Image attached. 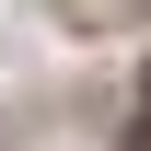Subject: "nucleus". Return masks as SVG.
<instances>
[{
	"mask_svg": "<svg viewBox=\"0 0 151 151\" xmlns=\"http://www.w3.org/2000/svg\"><path fill=\"white\" fill-rule=\"evenodd\" d=\"M151 0H58V23H93V35H116V23H139Z\"/></svg>",
	"mask_w": 151,
	"mask_h": 151,
	"instance_id": "obj_1",
	"label": "nucleus"
},
{
	"mask_svg": "<svg viewBox=\"0 0 151 151\" xmlns=\"http://www.w3.org/2000/svg\"><path fill=\"white\" fill-rule=\"evenodd\" d=\"M128 151H151V70H139V105H128Z\"/></svg>",
	"mask_w": 151,
	"mask_h": 151,
	"instance_id": "obj_2",
	"label": "nucleus"
}]
</instances>
